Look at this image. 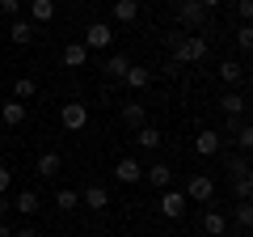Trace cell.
Masks as SVG:
<instances>
[{
  "mask_svg": "<svg viewBox=\"0 0 253 237\" xmlns=\"http://www.w3.org/2000/svg\"><path fill=\"white\" fill-rule=\"evenodd\" d=\"M30 17L34 21H51L55 17V0H30Z\"/></svg>",
  "mask_w": 253,
  "mask_h": 237,
  "instance_id": "obj_22",
  "label": "cell"
},
{
  "mask_svg": "<svg viewBox=\"0 0 253 237\" xmlns=\"http://www.w3.org/2000/svg\"><path fill=\"white\" fill-rule=\"evenodd\" d=\"M219 110H224V118H241V115H245V93L228 89L224 98H219Z\"/></svg>",
  "mask_w": 253,
  "mask_h": 237,
  "instance_id": "obj_12",
  "label": "cell"
},
{
  "mask_svg": "<svg viewBox=\"0 0 253 237\" xmlns=\"http://www.w3.org/2000/svg\"><path fill=\"white\" fill-rule=\"evenodd\" d=\"M123 123H126L131 131H139V127L148 123V110L139 106V102H126V106H123Z\"/></svg>",
  "mask_w": 253,
  "mask_h": 237,
  "instance_id": "obj_15",
  "label": "cell"
},
{
  "mask_svg": "<svg viewBox=\"0 0 253 237\" xmlns=\"http://www.w3.org/2000/svg\"><path fill=\"white\" fill-rule=\"evenodd\" d=\"M219 81H224V89H232V85L245 81V68L232 64V59H224V64H219Z\"/></svg>",
  "mask_w": 253,
  "mask_h": 237,
  "instance_id": "obj_16",
  "label": "cell"
},
{
  "mask_svg": "<svg viewBox=\"0 0 253 237\" xmlns=\"http://www.w3.org/2000/svg\"><path fill=\"white\" fill-rule=\"evenodd\" d=\"M126 68H131V59H126V55H110V59H106V76H110V81H123Z\"/></svg>",
  "mask_w": 253,
  "mask_h": 237,
  "instance_id": "obj_20",
  "label": "cell"
},
{
  "mask_svg": "<svg viewBox=\"0 0 253 237\" xmlns=\"http://www.w3.org/2000/svg\"><path fill=\"white\" fill-rule=\"evenodd\" d=\"M219 148H224V136H219V131H199V136H194V153L199 157H215Z\"/></svg>",
  "mask_w": 253,
  "mask_h": 237,
  "instance_id": "obj_7",
  "label": "cell"
},
{
  "mask_svg": "<svg viewBox=\"0 0 253 237\" xmlns=\"http://www.w3.org/2000/svg\"><path fill=\"white\" fill-rule=\"evenodd\" d=\"M249 195H253V178H249V174H241V178H236V199L249 203Z\"/></svg>",
  "mask_w": 253,
  "mask_h": 237,
  "instance_id": "obj_28",
  "label": "cell"
},
{
  "mask_svg": "<svg viewBox=\"0 0 253 237\" xmlns=\"http://www.w3.org/2000/svg\"><path fill=\"white\" fill-rule=\"evenodd\" d=\"M199 4H203V9L211 13V9H219V4H224V0H199Z\"/></svg>",
  "mask_w": 253,
  "mask_h": 237,
  "instance_id": "obj_36",
  "label": "cell"
},
{
  "mask_svg": "<svg viewBox=\"0 0 253 237\" xmlns=\"http://www.w3.org/2000/svg\"><path fill=\"white\" fill-rule=\"evenodd\" d=\"M9 186H13V170H4V165H0V195L9 191Z\"/></svg>",
  "mask_w": 253,
  "mask_h": 237,
  "instance_id": "obj_34",
  "label": "cell"
},
{
  "mask_svg": "<svg viewBox=\"0 0 253 237\" xmlns=\"http://www.w3.org/2000/svg\"><path fill=\"white\" fill-rule=\"evenodd\" d=\"M186 199H194V203H207L211 195H215V182H211L207 174H190V182H186Z\"/></svg>",
  "mask_w": 253,
  "mask_h": 237,
  "instance_id": "obj_4",
  "label": "cell"
},
{
  "mask_svg": "<svg viewBox=\"0 0 253 237\" xmlns=\"http://www.w3.org/2000/svg\"><path fill=\"white\" fill-rule=\"evenodd\" d=\"M236 47H241L245 55L253 51V30H249V26H236Z\"/></svg>",
  "mask_w": 253,
  "mask_h": 237,
  "instance_id": "obj_29",
  "label": "cell"
},
{
  "mask_svg": "<svg viewBox=\"0 0 253 237\" xmlns=\"http://www.w3.org/2000/svg\"><path fill=\"white\" fill-rule=\"evenodd\" d=\"M55 203H59V212H72V208H81V195L76 191H55Z\"/></svg>",
  "mask_w": 253,
  "mask_h": 237,
  "instance_id": "obj_27",
  "label": "cell"
},
{
  "mask_svg": "<svg viewBox=\"0 0 253 237\" xmlns=\"http://www.w3.org/2000/svg\"><path fill=\"white\" fill-rule=\"evenodd\" d=\"M9 208H13V199H4V195H0V216H4Z\"/></svg>",
  "mask_w": 253,
  "mask_h": 237,
  "instance_id": "obj_37",
  "label": "cell"
},
{
  "mask_svg": "<svg viewBox=\"0 0 253 237\" xmlns=\"http://www.w3.org/2000/svg\"><path fill=\"white\" fill-rule=\"evenodd\" d=\"M59 123L68 131H81L84 123H89V106H84V102H63L59 106Z\"/></svg>",
  "mask_w": 253,
  "mask_h": 237,
  "instance_id": "obj_3",
  "label": "cell"
},
{
  "mask_svg": "<svg viewBox=\"0 0 253 237\" xmlns=\"http://www.w3.org/2000/svg\"><path fill=\"white\" fill-rule=\"evenodd\" d=\"M177 17L186 21L190 30H207V26H211V13L203 9L199 0H177Z\"/></svg>",
  "mask_w": 253,
  "mask_h": 237,
  "instance_id": "obj_2",
  "label": "cell"
},
{
  "mask_svg": "<svg viewBox=\"0 0 253 237\" xmlns=\"http://www.w3.org/2000/svg\"><path fill=\"white\" fill-rule=\"evenodd\" d=\"M0 118H4V123H9V127H21V123H26V102H4V106H0Z\"/></svg>",
  "mask_w": 253,
  "mask_h": 237,
  "instance_id": "obj_13",
  "label": "cell"
},
{
  "mask_svg": "<svg viewBox=\"0 0 253 237\" xmlns=\"http://www.w3.org/2000/svg\"><path fill=\"white\" fill-rule=\"evenodd\" d=\"M135 144L139 148H161V127H148V123H144V127L135 131Z\"/></svg>",
  "mask_w": 253,
  "mask_h": 237,
  "instance_id": "obj_21",
  "label": "cell"
},
{
  "mask_svg": "<svg viewBox=\"0 0 253 237\" xmlns=\"http://www.w3.org/2000/svg\"><path fill=\"white\" fill-rule=\"evenodd\" d=\"M34 34H38V26H34V21H26V17H13L9 38H13L17 47H30V43H34Z\"/></svg>",
  "mask_w": 253,
  "mask_h": 237,
  "instance_id": "obj_9",
  "label": "cell"
},
{
  "mask_svg": "<svg viewBox=\"0 0 253 237\" xmlns=\"http://www.w3.org/2000/svg\"><path fill=\"white\" fill-rule=\"evenodd\" d=\"M123 81L131 85V89H148V85H152V72H148V68H139V64H131Z\"/></svg>",
  "mask_w": 253,
  "mask_h": 237,
  "instance_id": "obj_19",
  "label": "cell"
},
{
  "mask_svg": "<svg viewBox=\"0 0 253 237\" xmlns=\"http://www.w3.org/2000/svg\"><path fill=\"white\" fill-rule=\"evenodd\" d=\"M236 225H241V229L253 225V208H249V203H241V208H236Z\"/></svg>",
  "mask_w": 253,
  "mask_h": 237,
  "instance_id": "obj_31",
  "label": "cell"
},
{
  "mask_svg": "<svg viewBox=\"0 0 253 237\" xmlns=\"http://www.w3.org/2000/svg\"><path fill=\"white\" fill-rule=\"evenodd\" d=\"M81 203H89L93 212H101V208H106V203H110V191H106V186H97V182H93L89 191L81 195Z\"/></svg>",
  "mask_w": 253,
  "mask_h": 237,
  "instance_id": "obj_17",
  "label": "cell"
},
{
  "mask_svg": "<svg viewBox=\"0 0 253 237\" xmlns=\"http://www.w3.org/2000/svg\"><path fill=\"white\" fill-rule=\"evenodd\" d=\"M232 140H236V148H241V153H249V148H253V127L245 123V118H241V127L232 131Z\"/></svg>",
  "mask_w": 253,
  "mask_h": 237,
  "instance_id": "obj_25",
  "label": "cell"
},
{
  "mask_svg": "<svg viewBox=\"0 0 253 237\" xmlns=\"http://www.w3.org/2000/svg\"><path fill=\"white\" fill-rule=\"evenodd\" d=\"M0 237H13V229H9V225H0Z\"/></svg>",
  "mask_w": 253,
  "mask_h": 237,
  "instance_id": "obj_38",
  "label": "cell"
},
{
  "mask_svg": "<svg viewBox=\"0 0 253 237\" xmlns=\"http://www.w3.org/2000/svg\"><path fill=\"white\" fill-rule=\"evenodd\" d=\"M114 178H118L123 186H131V182H139V178H144V165H139L135 157H123V161L114 165Z\"/></svg>",
  "mask_w": 253,
  "mask_h": 237,
  "instance_id": "obj_8",
  "label": "cell"
},
{
  "mask_svg": "<svg viewBox=\"0 0 253 237\" xmlns=\"http://www.w3.org/2000/svg\"><path fill=\"white\" fill-rule=\"evenodd\" d=\"M203 233H207V237H224V233H228L224 212H215V208H207V212H203Z\"/></svg>",
  "mask_w": 253,
  "mask_h": 237,
  "instance_id": "obj_11",
  "label": "cell"
},
{
  "mask_svg": "<svg viewBox=\"0 0 253 237\" xmlns=\"http://www.w3.org/2000/svg\"><path fill=\"white\" fill-rule=\"evenodd\" d=\"M165 43L173 51V64H181V68L207 59V38L203 34H165Z\"/></svg>",
  "mask_w": 253,
  "mask_h": 237,
  "instance_id": "obj_1",
  "label": "cell"
},
{
  "mask_svg": "<svg viewBox=\"0 0 253 237\" xmlns=\"http://www.w3.org/2000/svg\"><path fill=\"white\" fill-rule=\"evenodd\" d=\"M144 178H148V182L156 186V191H169V182H173V170H169V165H161V161H156V165H144Z\"/></svg>",
  "mask_w": 253,
  "mask_h": 237,
  "instance_id": "obj_10",
  "label": "cell"
},
{
  "mask_svg": "<svg viewBox=\"0 0 253 237\" xmlns=\"http://www.w3.org/2000/svg\"><path fill=\"white\" fill-rule=\"evenodd\" d=\"M84 64H89L84 43H68V47H63V68H84Z\"/></svg>",
  "mask_w": 253,
  "mask_h": 237,
  "instance_id": "obj_14",
  "label": "cell"
},
{
  "mask_svg": "<svg viewBox=\"0 0 253 237\" xmlns=\"http://www.w3.org/2000/svg\"><path fill=\"white\" fill-rule=\"evenodd\" d=\"M13 208H17L21 216H34V212H38V195L34 191H21L17 199H13Z\"/></svg>",
  "mask_w": 253,
  "mask_h": 237,
  "instance_id": "obj_23",
  "label": "cell"
},
{
  "mask_svg": "<svg viewBox=\"0 0 253 237\" xmlns=\"http://www.w3.org/2000/svg\"><path fill=\"white\" fill-rule=\"evenodd\" d=\"M236 13H241V26H249V17H253V0H236Z\"/></svg>",
  "mask_w": 253,
  "mask_h": 237,
  "instance_id": "obj_33",
  "label": "cell"
},
{
  "mask_svg": "<svg viewBox=\"0 0 253 237\" xmlns=\"http://www.w3.org/2000/svg\"><path fill=\"white\" fill-rule=\"evenodd\" d=\"M110 43H114V30H110L106 21H93V26L84 30V51H106Z\"/></svg>",
  "mask_w": 253,
  "mask_h": 237,
  "instance_id": "obj_5",
  "label": "cell"
},
{
  "mask_svg": "<svg viewBox=\"0 0 253 237\" xmlns=\"http://www.w3.org/2000/svg\"><path fill=\"white\" fill-rule=\"evenodd\" d=\"M0 13L4 17H21V0H0Z\"/></svg>",
  "mask_w": 253,
  "mask_h": 237,
  "instance_id": "obj_32",
  "label": "cell"
},
{
  "mask_svg": "<svg viewBox=\"0 0 253 237\" xmlns=\"http://www.w3.org/2000/svg\"><path fill=\"white\" fill-rule=\"evenodd\" d=\"M135 17H139V0H114V21H126L131 26Z\"/></svg>",
  "mask_w": 253,
  "mask_h": 237,
  "instance_id": "obj_18",
  "label": "cell"
},
{
  "mask_svg": "<svg viewBox=\"0 0 253 237\" xmlns=\"http://www.w3.org/2000/svg\"><path fill=\"white\" fill-rule=\"evenodd\" d=\"M228 170H232L236 178H241V174H249V157H245V153H236V157H228Z\"/></svg>",
  "mask_w": 253,
  "mask_h": 237,
  "instance_id": "obj_30",
  "label": "cell"
},
{
  "mask_svg": "<svg viewBox=\"0 0 253 237\" xmlns=\"http://www.w3.org/2000/svg\"><path fill=\"white\" fill-rule=\"evenodd\" d=\"M42 178H51V174H59V153H42L38 157V165H34Z\"/></svg>",
  "mask_w": 253,
  "mask_h": 237,
  "instance_id": "obj_24",
  "label": "cell"
},
{
  "mask_svg": "<svg viewBox=\"0 0 253 237\" xmlns=\"http://www.w3.org/2000/svg\"><path fill=\"white\" fill-rule=\"evenodd\" d=\"M13 237H42V233H38V229H34V225H21V229H17V233H13Z\"/></svg>",
  "mask_w": 253,
  "mask_h": 237,
  "instance_id": "obj_35",
  "label": "cell"
},
{
  "mask_svg": "<svg viewBox=\"0 0 253 237\" xmlns=\"http://www.w3.org/2000/svg\"><path fill=\"white\" fill-rule=\"evenodd\" d=\"M186 195H181V191H161V216L165 220H181V216H186Z\"/></svg>",
  "mask_w": 253,
  "mask_h": 237,
  "instance_id": "obj_6",
  "label": "cell"
},
{
  "mask_svg": "<svg viewBox=\"0 0 253 237\" xmlns=\"http://www.w3.org/2000/svg\"><path fill=\"white\" fill-rule=\"evenodd\" d=\"M156 4H161V0H156Z\"/></svg>",
  "mask_w": 253,
  "mask_h": 237,
  "instance_id": "obj_39",
  "label": "cell"
},
{
  "mask_svg": "<svg viewBox=\"0 0 253 237\" xmlns=\"http://www.w3.org/2000/svg\"><path fill=\"white\" fill-rule=\"evenodd\" d=\"M13 93H17V102H30L38 93V81H30V76H17V85H13Z\"/></svg>",
  "mask_w": 253,
  "mask_h": 237,
  "instance_id": "obj_26",
  "label": "cell"
}]
</instances>
